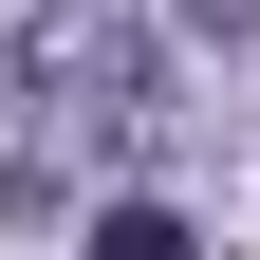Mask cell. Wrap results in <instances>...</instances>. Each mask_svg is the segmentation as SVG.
Listing matches in <instances>:
<instances>
[{"label": "cell", "mask_w": 260, "mask_h": 260, "mask_svg": "<svg viewBox=\"0 0 260 260\" xmlns=\"http://www.w3.org/2000/svg\"><path fill=\"white\" fill-rule=\"evenodd\" d=\"M38 93H56V130H130V112H149L130 19H75V0H56V19H38Z\"/></svg>", "instance_id": "1"}, {"label": "cell", "mask_w": 260, "mask_h": 260, "mask_svg": "<svg viewBox=\"0 0 260 260\" xmlns=\"http://www.w3.org/2000/svg\"><path fill=\"white\" fill-rule=\"evenodd\" d=\"M93 260H205V242H186L168 205H93Z\"/></svg>", "instance_id": "2"}]
</instances>
